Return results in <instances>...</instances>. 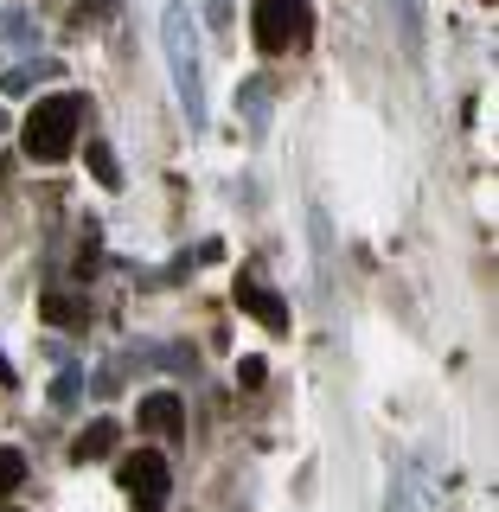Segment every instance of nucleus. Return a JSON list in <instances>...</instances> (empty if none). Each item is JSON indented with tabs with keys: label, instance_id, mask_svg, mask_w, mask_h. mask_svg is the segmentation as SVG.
<instances>
[{
	"label": "nucleus",
	"instance_id": "obj_1",
	"mask_svg": "<svg viewBox=\"0 0 499 512\" xmlns=\"http://www.w3.org/2000/svg\"><path fill=\"white\" fill-rule=\"evenodd\" d=\"M160 52H167V77H173V96H180V116L192 135H205V52H199V26L192 13L173 0L160 13Z\"/></svg>",
	"mask_w": 499,
	"mask_h": 512
},
{
	"label": "nucleus",
	"instance_id": "obj_2",
	"mask_svg": "<svg viewBox=\"0 0 499 512\" xmlns=\"http://www.w3.org/2000/svg\"><path fill=\"white\" fill-rule=\"evenodd\" d=\"M77 128H84V96H71V90L45 96L26 116V154L32 160H64L77 148Z\"/></svg>",
	"mask_w": 499,
	"mask_h": 512
},
{
	"label": "nucleus",
	"instance_id": "obj_3",
	"mask_svg": "<svg viewBox=\"0 0 499 512\" xmlns=\"http://www.w3.org/2000/svg\"><path fill=\"white\" fill-rule=\"evenodd\" d=\"M308 39H314L308 0H256V52L282 58V52H301Z\"/></svg>",
	"mask_w": 499,
	"mask_h": 512
},
{
	"label": "nucleus",
	"instance_id": "obj_4",
	"mask_svg": "<svg viewBox=\"0 0 499 512\" xmlns=\"http://www.w3.org/2000/svg\"><path fill=\"white\" fill-rule=\"evenodd\" d=\"M122 487L135 493L141 506H160V500H167V487H173L167 455H160V448H135V455L122 461Z\"/></svg>",
	"mask_w": 499,
	"mask_h": 512
},
{
	"label": "nucleus",
	"instance_id": "obj_5",
	"mask_svg": "<svg viewBox=\"0 0 499 512\" xmlns=\"http://www.w3.org/2000/svg\"><path fill=\"white\" fill-rule=\"evenodd\" d=\"M135 423L154 429V436H167V442H180V436H186V404H180V391H148V397H141V410H135Z\"/></svg>",
	"mask_w": 499,
	"mask_h": 512
},
{
	"label": "nucleus",
	"instance_id": "obj_6",
	"mask_svg": "<svg viewBox=\"0 0 499 512\" xmlns=\"http://www.w3.org/2000/svg\"><path fill=\"white\" fill-rule=\"evenodd\" d=\"M116 442H122V423H116V416H96V423H84V429H77V442H71V461H77V468H84V461H103Z\"/></svg>",
	"mask_w": 499,
	"mask_h": 512
},
{
	"label": "nucleus",
	"instance_id": "obj_7",
	"mask_svg": "<svg viewBox=\"0 0 499 512\" xmlns=\"http://www.w3.org/2000/svg\"><path fill=\"white\" fill-rule=\"evenodd\" d=\"M237 301H244V308L263 320V327H276V333L288 327V301H282V295H269V288L256 282V276H237Z\"/></svg>",
	"mask_w": 499,
	"mask_h": 512
},
{
	"label": "nucleus",
	"instance_id": "obj_8",
	"mask_svg": "<svg viewBox=\"0 0 499 512\" xmlns=\"http://www.w3.org/2000/svg\"><path fill=\"white\" fill-rule=\"evenodd\" d=\"M45 77H58V64H52V58H32V64H13V71H0V90H7V96H26V90H39Z\"/></svg>",
	"mask_w": 499,
	"mask_h": 512
},
{
	"label": "nucleus",
	"instance_id": "obj_9",
	"mask_svg": "<svg viewBox=\"0 0 499 512\" xmlns=\"http://www.w3.org/2000/svg\"><path fill=\"white\" fill-rule=\"evenodd\" d=\"M237 103H244V122L256 128V135H263V128H269V84H263V77H244Z\"/></svg>",
	"mask_w": 499,
	"mask_h": 512
},
{
	"label": "nucleus",
	"instance_id": "obj_10",
	"mask_svg": "<svg viewBox=\"0 0 499 512\" xmlns=\"http://www.w3.org/2000/svg\"><path fill=\"white\" fill-rule=\"evenodd\" d=\"M0 39L32 45V39H39V13H32V7H7V13H0Z\"/></svg>",
	"mask_w": 499,
	"mask_h": 512
},
{
	"label": "nucleus",
	"instance_id": "obj_11",
	"mask_svg": "<svg viewBox=\"0 0 499 512\" xmlns=\"http://www.w3.org/2000/svg\"><path fill=\"white\" fill-rule=\"evenodd\" d=\"M45 320H52V327H84L90 308H84V301H71V295H45Z\"/></svg>",
	"mask_w": 499,
	"mask_h": 512
},
{
	"label": "nucleus",
	"instance_id": "obj_12",
	"mask_svg": "<svg viewBox=\"0 0 499 512\" xmlns=\"http://www.w3.org/2000/svg\"><path fill=\"white\" fill-rule=\"evenodd\" d=\"M84 160H90V173H96V180H103L109 192L122 186V167H116V154H109V141H90V148H84Z\"/></svg>",
	"mask_w": 499,
	"mask_h": 512
},
{
	"label": "nucleus",
	"instance_id": "obj_13",
	"mask_svg": "<svg viewBox=\"0 0 499 512\" xmlns=\"http://www.w3.org/2000/svg\"><path fill=\"white\" fill-rule=\"evenodd\" d=\"M384 7H391V20L404 26L410 45H423V0H384Z\"/></svg>",
	"mask_w": 499,
	"mask_h": 512
},
{
	"label": "nucleus",
	"instance_id": "obj_14",
	"mask_svg": "<svg viewBox=\"0 0 499 512\" xmlns=\"http://www.w3.org/2000/svg\"><path fill=\"white\" fill-rule=\"evenodd\" d=\"M77 397H84V372H77V365H64V372L52 378V404L64 410V404H77Z\"/></svg>",
	"mask_w": 499,
	"mask_h": 512
},
{
	"label": "nucleus",
	"instance_id": "obj_15",
	"mask_svg": "<svg viewBox=\"0 0 499 512\" xmlns=\"http://www.w3.org/2000/svg\"><path fill=\"white\" fill-rule=\"evenodd\" d=\"M20 480H26V455H20V448H0V500H7Z\"/></svg>",
	"mask_w": 499,
	"mask_h": 512
},
{
	"label": "nucleus",
	"instance_id": "obj_16",
	"mask_svg": "<svg viewBox=\"0 0 499 512\" xmlns=\"http://www.w3.org/2000/svg\"><path fill=\"white\" fill-rule=\"evenodd\" d=\"M109 13H116V0H77L71 26H96V20H109Z\"/></svg>",
	"mask_w": 499,
	"mask_h": 512
},
{
	"label": "nucleus",
	"instance_id": "obj_17",
	"mask_svg": "<svg viewBox=\"0 0 499 512\" xmlns=\"http://www.w3.org/2000/svg\"><path fill=\"white\" fill-rule=\"evenodd\" d=\"M205 26H212V32H231V0H205Z\"/></svg>",
	"mask_w": 499,
	"mask_h": 512
},
{
	"label": "nucleus",
	"instance_id": "obj_18",
	"mask_svg": "<svg viewBox=\"0 0 499 512\" xmlns=\"http://www.w3.org/2000/svg\"><path fill=\"white\" fill-rule=\"evenodd\" d=\"M237 378H244L250 391H256V384H263V359H244V365H237Z\"/></svg>",
	"mask_w": 499,
	"mask_h": 512
},
{
	"label": "nucleus",
	"instance_id": "obj_19",
	"mask_svg": "<svg viewBox=\"0 0 499 512\" xmlns=\"http://www.w3.org/2000/svg\"><path fill=\"white\" fill-rule=\"evenodd\" d=\"M0 384H13V365H7V352H0Z\"/></svg>",
	"mask_w": 499,
	"mask_h": 512
},
{
	"label": "nucleus",
	"instance_id": "obj_20",
	"mask_svg": "<svg viewBox=\"0 0 499 512\" xmlns=\"http://www.w3.org/2000/svg\"><path fill=\"white\" fill-rule=\"evenodd\" d=\"M0 128H7V109H0Z\"/></svg>",
	"mask_w": 499,
	"mask_h": 512
},
{
	"label": "nucleus",
	"instance_id": "obj_21",
	"mask_svg": "<svg viewBox=\"0 0 499 512\" xmlns=\"http://www.w3.org/2000/svg\"><path fill=\"white\" fill-rule=\"evenodd\" d=\"M141 512H160V506H141Z\"/></svg>",
	"mask_w": 499,
	"mask_h": 512
}]
</instances>
